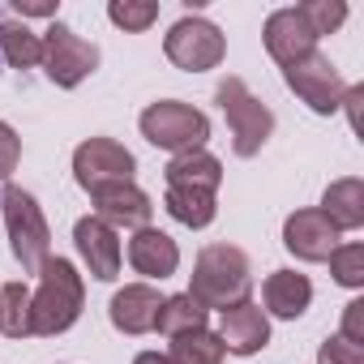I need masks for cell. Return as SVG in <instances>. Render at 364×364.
I'll return each mask as SVG.
<instances>
[{
	"instance_id": "1",
	"label": "cell",
	"mask_w": 364,
	"mask_h": 364,
	"mask_svg": "<svg viewBox=\"0 0 364 364\" xmlns=\"http://www.w3.org/2000/svg\"><path fill=\"white\" fill-rule=\"evenodd\" d=\"M253 287V270L249 257L236 245H206L193 262V279H189V296L210 313V309H232L240 300H249Z\"/></svg>"
},
{
	"instance_id": "2",
	"label": "cell",
	"mask_w": 364,
	"mask_h": 364,
	"mask_svg": "<svg viewBox=\"0 0 364 364\" xmlns=\"http://www.w3.org/2000/svg\"><path fill=\"white\" fill-rule=\"evenodd\" d=\"M82 304H86V287L77 266L69 257H48L39 270V291L31 296V330L43 338L65 334L82 317Z\"/></svg>"
},
{
	"instance_id": "3",
	"label": "cell",
	"mask_w": 364,
	"mask_h": 364,
	"mask_svg": "<svg viewBox=\"0 0 364 364\" xmlns=\"http://www.w3.org/2000/svg\"><path fill=\"white\" fill-rule=\"evenodd\" d=\"M0 210H5V228H9L14 257L22 262L26 274H39L43 262L52 257V232H48V219H43L35 193L9 185L5 193H0Z\"/></svg>"
},
{
	"instance_id": "4",
	"label": "cell",
	"mask_w": 364,
	"mask_h": 364,
	"mask_svg": "<svg viewBox=\"0 0 364 364\" xmlns=\"http://www.w3.org/2000/svg\"><path fill=\"white\" fill-rule=\"evenodd\" d=\"M141 137L159 150H171V154H185V150H202L206 137H210V120L206 112L189 107V103H176V99H159L141 112Z\"/></svg>"
},
{
	"instance_id": "5",
	"label": "cell",
	"mask_w": 364,
	"mask_h": 364,
	"mask_svg": "<svg viewBox=\"0 0 364 364\" xmlns=\"http://www.w3.org/2000/svg\"><path fill=\"white\" fill-rule=\"evenodd\" d=\"M215 99H219V107H223V116H228L232 150H236L240 159H253V154L266 146V137L274 133V116H270V107H266V103L240 82V77H223L219 90H215Z\"/></svg>"
},
{
	"instance_id": "6",
	"label": "cell",
	"mask_w": 364,
	"mask_h": 364,
	"mask_svg": "<svg viewBox=\"0 0 364 364\" xmlns=\"http://www.w3.org/2000/svg\"><path fill=\"white\" fill-rule=\"evenodd\" d=\"M95 69H99V48L86 43L73 26L52 22V26L43 31V73H48L52 86L73 90V86H82Z\"/></svg>"
},
{
	"instance_id": "7",
	"label": "cell",
	"mask_w": 364,
	"mask_h": 364,
	"mask_svg": "<svg viewBox=\"0 0 364 364\" xmlns=\"http://www.w3.org/2000/svg\"><path fill=\"white\" fill-rule=\"evenodd\" d=\"M163 52H167V60H171L176 69H185V73H206V69H215V65L223 60L228 39H223V31H219L215 22L189 14V18H180V22L167 31Z\"/></svg>"
},
{
	"instance_id": "8",
	"label": "cell",
	"mask_w": 364,
	"mask_h": 364,
	"mask_svg": "<svg viewBox=\"0 0 364 364\" xmlns=\"http://www.w3.org/2000/svg\"><path fill=\"white\" fill-rule=\"evenodd\" d=\"M133 171H137V159L112 137H86L73 150V176L86 193H95L103 185H120V180H133Z\"/></svg>"
},
{
	"instance_id": "9",
	"label": "cell",
	"mask_w": 364,
	"mask_h": 364,
	"mask_svg": "<svg viewBox=\"0 0 364 364\" xmlns=\"http://www.w3.org/2000/svg\"><path fill=\"white\" fill-rule=\"evenodd\" d=\"M283 82H287L317 116H334V112L343 107V95H347V82L338 77V69H334L330 56H321V52H313V56L287 65V69H283Z\"/></svg>"
},
{
	"instance_id": "10",
	"label": "cell",
	"mask_w": 364,
	"mask_h": 364,
	"mask_svg": "<svg viewBox=\"0 0 364 364\" xmlns=\"http://www.w3.org/2000/svg\"><path fill=\"white\" fill-rule=\"evenodd\" d=\"M338 228L321 215V210H296L283 223V249L300 262H330V253L338 249Z\"/></svg>"
},
{
	"instance_id": "11",
	"label": "cell",
	"mask_w": 364,
	"mask_h": 364,
	"mask_svg": "<svg viewBox=\"0 0 364 364\" xmlns=\"http://www.w3.org/2000/svg\"><path fill=\"white\" fill-rule=\"evenodd\" d=\"M262 39H266V52H270L283 69L317 52V35H313V26L304 22L300 9H274V14L266 18Z\"/></svg>"
},
{
	"instance_id": "12",
	"label": "cell",
	"mask_w": 364,
	"mask_h": 364,
	"mask_svg": "<svg viewBox=\"0 0 364 364\" xmlns=\"http://www.w3.org/2000/svg\"><path fill=\"white\" fill-rule=\"evenodd\" d=\"M73 245H77L86 270H90L99 283H112V279L120 274V236H116V228H107L99 215L77 219V228H73Z\"/></svg>"
},
{
	"instance_id": "13",
	"label": "cell",
	"mask_w": 364,
	"mask_h": 364,
	"mask_svg": "<svg viewBox=\"0 0 364 364\" xmlns=\"http://www.w3.org/2000/svg\"><path fill=\"white\" fill-rule=\"evenodd\" d=\"M90 202H95V215H99L107 228H133V232H137V228H150V215H154L150 198L133 185V180H120V185L95 189Z\"/></svg>"
},
{
	"instance_id": "14",
	"label": "cell",
	"mask_w": 364,
	"mask_h": 364,
	"mask_svg": "<svg viewBox=\"0 0 364 364\" xmlns=\"http://www.w3.org/2000/svg\"><path fill=\"white\" fill-rule=\"evenodd\" d=\"M219 338H223V351H232V355H257L270 343V321L253 300H240V304L223 309Z\"/></svg>"
},
{
	"instance_id": "15",
	"label": "cell",
	"mask_w": 364,
	"mask_h": 364,
	"mask_svg": "<svg viewBox=\"0 0 364 364\" xmlns=\"http://www.w3.org/2000/svg\"><path fill=\"white\" fill-rule=\"evenodd\" d=\"M159 304L163 296L150 287V283H124L112 304H107V317L120 334H150L154 330V317H159Z\"/></svg>"
},
{
	"instance_id": "16",
	"label": "cell",
	"mask_w": 364,
	"mask_h": 364,
	"mask_svg": "<svg viewBox=\"0 0 364 364\" xmlns=\"http://www.w3.org/2000/svg\"><path fill=\"white\" fill-rule=\"evenodd\" d=\"M129 266L146 279H171L180 266V249L167 232L159 228H137L129 240Z\"/></svg>"
},
{
	"instance_id": "17",
	"label": "cell",
	"mask_w": 364,
	"mask_h": 364,
	"mask_svg": "<svg viewBox=\"0 0 364 364\" xmlns=\"http://www.w3.org/2000/svg\"><path fill=\"white\" fill-rule=\"evenodd\" d=\"M163 180L176 189H206L219 193L223 185V163L210 150H185V154H171V163L163 167Z\"/></svg>"
},
{
	"instance_id": "18",
	"label": "cell",
	"mask_w": 364,
	"mask_h": 364,
	"mask_svg": "<svg viewBox=\"0 0 364 364\" xmlns=\"http://www.w3.org/2000/svg\"><path fill=\"white\" fill-rule=\"evenodd\" d=\"M262 300H266L262 313H274L283 321H296L309 309V300H313V283L304 274H296V270H274L262 283Z\"/></svg>"
},
{
	"instance_id": "19",
	"label": "cell",
	"mask_w": 364,
	"mask_h": 364,
	"mask_svg": "<svg viewBox=\"0 0 364 364\" xmlns=\"http://www.w3.org/2000/svg\"><path fill=\"white\" fill-rule=\"evenodd\" d=\"M338 232H355L364 228V180L360 176H347V180H334V185L321 193V206H317Z\"/></svg>"
},
{
	"instance_id": "20",
	"label": "cell",
	"mask_w": 364,
	"mask_h": 364,
	"mask_svg": "<svg viewBox=\"0 0 364 364\" xmlns=\"http://www.w3.org/2000/svg\"><path fill=\"white\" fill-rule=\"evenodd\" d=\"M0 56L14 69H35L43 65V35H35L26 22H14L9 9H0Z\"/></svg>"
},
{
	"instance_id": "21",
	"label": "cell",
	"mask_w": 364,
	"mask_h": 364,
	"mask_svg": "<svg viewBox=\"0 0 364 364\" xmlns=\"http://www.w3.org/2000/svg\"><path fill=\"white\" fill-rule=\"evenodd\" d=\"M163 206H167V215L176 223H185V228H210L215 215H219V202L206 189H176V185H167Z\"/></svg>"
},
{
	"instance_id": "22",
	"label": "cell",
	"mask_w": 364,
	"mask_h": 364,
	"mask_svg": "<svg viewBox=\"0 0 364 364\" xmlns=\"http://www.w3.org/2000/svg\"><path fill=\"white\" fill-rule=\"evenodd\" d=\"M206 326V309L189 296V291H180V296H167L159 304V317H154V330L176 338V334H189V330H202Z\"/></svg>"
},
{
	"instance_id": "23",
	"label": "cell",
	"mask_w": 364,
	"mask_h": 364,
	"mask_svg": "<svg viewBox=\"0 0 364 364\" xmlns=\"http://www.w3.org/2000/svg\"><path fill=\"white\" fill-rule=\"evenodd\" d=\"M223 338L215 330H189V334H176L171 338V360L180 364H223Z\"/></svg>"
},
{
	"instance_id": "24",
	"label": "cell",
	"mask_w": 364,
	"mask_h": 364,
	"mask_svg": "<svg viewBox=\"0 0 364 364\" xmlns=\"http://www.w3.org/2000/svg\"><path fill=\"white\" fill-rule=\"evenodd\" d=\"M0 330L9 338H31V287L26 283H5L0 287Z\"/></svg>"
},
{
	"instance_id": "25",
	"label": "cell",
	"mask_w": 364,
	"mask_h": 364,
	"mask_svg": "<svg viewBox=\"0 0 364 364\" xmlns=\"http://www.w3.org/2000/svg\"><path fill=\"white\" fill-rule=\"evenodd\" d=\"M107 18H112L120 31L141 35V31H150V26L159 22V5H154V0H112V5H107Z\"/></svg>"
},
{
	"instance_id": "26",
	"label": "cell",
	"mask_w": 364,
	"mask_h": 364,
	"mask_svg": "<svg viewBox=\"0 0 364 364\" xmlns=\"http://www.w3.org/2000/svg\"><path fill=\"white\" fill-rule=\"evenodd\" d=\"M296 9L304 14V22L313 26L317 39L321 35H334L347 22V5H343V0H304V5H296Z\"/></svg>"
},
{
	"instance_id": "27",
	"label": "cell",
	"mask_w": 364,
	"mask_h": 364,
	"mask_svg": "<svg viewBox=\"0 0 364 364\" xmlns=\"http://www.w3.org/2000/svg\"><path fill=\"white\" fill-rule=\"evenodd\" d=\"M330 274L343 287H364V245H338L330 253Z\"/></svg>"
},
{
	"instance_id": "28",
	"label": "cell",
	"mask_w": 364,
	"mask_h": 364,
	"mask_svg": "<svg viewBox=\"0 0 364 364\" xmlns=\"http://www.w3.org/2000/svg\"><path fill=\"white\" fill-rule=\"evenodd\" d=\"M317 364H364V347H355V343L334 334V338H326L317 347Z\"/></svg>"
},
{
	"instance_id": "29",
	"label": "cell",
	"mask_w": 364,
	"mask_h": 364,
	"mask_svg": "<svg viewBox=\"0 0 364 364\" xmlns=\"http://www.w3.org/2000/svg\"><path fill=\"white\" fill-rule=\"evenodd\" d=\"M22 163V137L14 133V124L0 120V180H9Z\"/></svg>"
},
{
	"instance_id": "30",
	"label": "cell",
	"mask_w": 364,
	"mask_h": 364,
	"mask_svg": "<svg viewBox=\"0 0 364 364\" xmlns=\"http://www.w3.org/2000/svg\"><path fill=\"white\" fill-rule=\"evenodd\" d=\"M338 338L364 347V300H351V304L343 309V330H338Z\"/></svg>"
},
{
	"instance_id": "31",
	"label": "cell",
	"mask_w": 364,
	"mask_h": 364,
	"mask_svg": "<svg viewBox=\"0 0 364 364\" xmlns=\"http://www.w3.org/2000/svg\"><path fill=\"white\" fill-rule=\"evenodd\" d=\"M9 14H18V18H56V5L52 0H14Z\"/></svg>"
},
{
	"instance_id": "32",
	"label": "cell",
	"mask_w": 364,
	"mask_h": 364,
	"mask_svg": "<svg viewBox=\"0 0 364 364\" xmlns=\"http://www.w3.org/2000/svg\"><path fill=\"white\" fill-rule=\"evenodd\" d=\"M360 103H364V86H347L343 107H347V116H351V129H360Z\"/></svg>"
},
{
	"instance_id": "33",
	"label": "cell",
	"mask_w": 364,
	"mask_h": 364,
	"mask_svg": "<svg viewBox=\"0 0 364 364\" xmlns=\"http://www.w3.org/2000/svg\"><path fill=\"white\" fill-rule=\"evenodd\" d=\"M133 364H180V360H171V355H163V351H141Z\"/></svg>"
}]
</instances>
